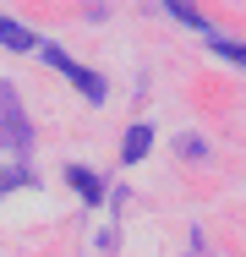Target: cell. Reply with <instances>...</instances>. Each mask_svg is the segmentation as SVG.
<instances>
[{
  "instance_id": "1",
  "label": "cell",
  "mask_w": 246,
  "mask_h": 257,
  "mask_svg": "<svg viewBox=\"0 0 246 257\" xmlns=\"http://www.w3.org/2000/svg\"><path fill=\"white\" fill-rule=\"evenodd\" d=\"M49 66H55V71H60V77H66V82H77V88H82V93H88V99H104V82H98V77H93V71H88V66H77V60H71V55H60V50H55V44H49Z\"/></svg>"
},
{
  "instance_id": "2",
  "label": "cell",
  "mask_w": 246,
  "mask_h": 257,
  "mask_svg": "<svg viewBox=\"0 0 246 257\" xmlns=\"http://www.w3.org/2000/svg\"><path fill=\"white\" fill-rule=\"evenodd\" d=\"M66 175H71V186H77V192H82L88 203H98V197H104V181H98L93 170H82V164H71Z\"/></svg>"
},
{
  "instance_id": "3",
  "label": "cell",
  "mask_w": 246,
  "mask_h": 257,
  "mask_svg": "<svg viewBox=\"0 0 246 257\" xmlns=\"http://www.w3.org/2000/svg\"><path fill=\"white\" fill-rule=\"evenodd\" d=\"M148 143H153V132H148V126H132V132H126V154H120V159L137 164V159L148 154Z\"/></svg>"
},
{
  "instance_id": "4",
  "label": "cell",
  "mask_w": 246,
  "mask_h": 257,
  "mask_svg": "<svg viewBox=\"0 0 246 257\" xmlns=\"http://www.w3.org/2000/svg\"><path fill=\"white\" fill-rule=\"evenodd\" d=\"M0 44H6V50H33V33H28V28H17V22H6V17H0Z\"/></svg>"
},
{
  "instance_id": "5",
  "label": "cell",
  "mask_w": 246,
  "mask_h": 257,
  "mask_svg": "<svg viewBox=\"0 0 246 257\" xmlns=\"http://www.w3.org/2000/svg\"><path fill=\"white\" fill-rule=\"evenodd\" d=\"M213 50L224 55V60H235V66H246V44H224V39H213Z\"/></svg>"
},
{
  "instance_id": "6",
  "label": "cell",
  "mask_w": 246,
  "mask_h": 257,
  "mask_svg": "<svg viewBox=\"0 0 246 257\" xmlns=\"http://www.w3.org/2000/svg\"><path fill=\"white\" fill-rule=\"evenodd\" d=\"M170 11H175L181 22H192V28H202V17H197V11H192V0H170Z\"/></svg>"
},
{
  "instance_id": "7",
  "label": "cell",
  "mask_w": 246,
  "mask_h": 257,
  "mask_svg": "<svg viewBox=\"0 0 246 257\" xmlns=\"http://www.w3.org/2000/svg\"><path fill=\"white\" fill-rule=\"evenodd\" d=\"M22 181H28V175H17V170H6V175H0V186H22Z\"/></svg>"
}]
</instances>
